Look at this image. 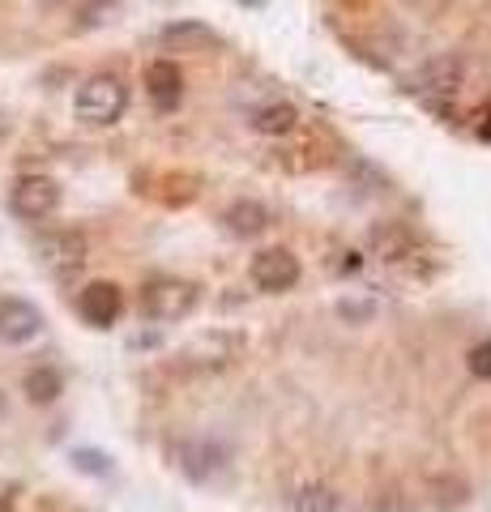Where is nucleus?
<instances>
[{
    "instance_id": "nucleus-1",
    "label": "nucleus",
    "mask_w": 491,
    "mask_h": 512,
    "mask_svg": "<svg viewBox=\"0 0 491 512\" xmlns=\"http://www.w3.org/2000/svg\"><path fill=\"white\" fill-rule=\"evenodd\" d=\"M124 107H129V86L120 82L116 73H94L86 77L82 86H77V99H73V111L82 124H116L124 116Z\"/></svg>"
},
{
    "instance_id": "nucleus-2",
    "label": "nucleus",
    "mask_w": 491,
    "mask_h": 512,
    "mask_svg": "<svg viewBox=\"0 0 491 512\" xmlns=\"http://www.w3.org/2000/svg\"><path fill=\"white\" fill-rule=\"evenodd\" d=\"M197 308V286L184 278H154L141 291V312L146 320H184Z\"/></svg>"
},
{
    "instance_id": "nucleus-3",
    "label": "nucleus",
    "mask_w": 491,
    "mask_h": 512,
    "mask_svg": "<svg viewBox=\"0 0 491 512\" xmlns=\"http://www.w3.org/2000/svg\"><path fill=\"white\" fill-rule=\"evenodd\" d=\"M56 205H60V184L52 180V175H22L9 192V210L18 218H26V222L52 218Z\"/></svg>"
},
{
    "instance_id": "nucleus-4",
    "label": "nucleus",
    "mask_w": 491,
    "mask_h": 512,
    "mask_svg": "<svg viewBox=\"0 0 491 512\" xmlns=\"http://www.w3.org/2000/svg\"><path fill=\"white\" fill-rule=\"evenodd\" d=\"M39 265L47 269V274H56V278H73L77 269L86 265V239L77 235V231H52V235H43L39 244Z\"/></svg>"
},
{
    "instance_id": "nucleus-5",
    "label": "nucleus",
    "mask_w": 491,
    "mask_h": 512,
    "mask_svg": "<svg viewBox=\"0 0 491 512\" xmlns=\"http://www.w3.org/2000/svg\"><path fill=\"white\" fill-rule=\"evenodd\" d=\"M248 274H252V282H257L261 291L282 295V291H291V286L299 282V261H295V252H287V248H261L257 256H252Z\"/></svg>"
},
{
    "instance_id": "nucleus-6",
    "label": "nucleus",
    "mask_w": 491,
    "mask_h": 512,
    "mask_svg": "<svg viewBox=\"0 0 491 512\" xmlns=\"http://www.w3.org/2000/svg\"><path fill=\"white\" fill-rule=\"evenodd\" d=\"M158 43H163L167 52H218V47H223V35L197 18H180V22H167L158 30Z\"/></svg>"
},
{
    "instance_id": "nucleus-7",
    "label": "nucleus",
    "mask_w": 491,
    "mask_h": 512,
    "mask_svg": "<svg viewBox=\"0 0 491 512\" xmlns=\"http://www.w3.org/2000/svg\"><path fill=\"white\" fill-rule=\"evenodd\" d=\"M120 308H124V295L116 282H90L86 291L77 295V312H82V320L94 329H112L120 320Z\"/></svg>"
},
{
    "instance_id": "nucleus-8",
    "label": "nucleus",
    "mask_w": 491,
    "mask_h": 512,
    "mask_svg": "<svg viewBox=\"0 0 491 512\" xmlns=\"http://www.w3.org/2000/svg\"><path fill=\"white\" fill-rule=\"evenodd\" d=\"M43 333V312L26 299H5L0 303V342L9 346H22V342H35Z\"/></svg>"
},
{
    "instance_id": "nucleus-9",
    "label": "nucleus",
    "mask_w": 491,
    "mask_h": 512,
    "mask_svg": "<svg viewBox=\"0 0 491 512\" xmlns=\"http://www.w3.org/2000/svg\"><path fill=\"white\" fill-rule=\"evenodd\" d=\"M466 82V64L462 56H436L427 60L423 69L415 73V90L419 94H432V99H440V94H457Z\"/></svg>"
},
{
    "instance_id": "nucleus-10",
    "label": "nucleus",
    "mask_w": 491,
    "mask_h": 512,
    "mask_svg": "<svg viewBox=\"0 0 491 512\" xmlns=\"http://www.w3.org/2000/svg\"><path fill=\"white\" fill-rule=\"evenodd\" d=\"M176 461H180V470L188 478L205 483V478H214L218 470H227V448L214 444V440H188V444L176 448Z\"/></svg>"
},
{
    "instance_id": "nucleus-11",
    "label": "nucleus",
    "mask_w": 491,
    "mask_h": 512,
    "mask_svg": "<svg viewBox=\"0 0 491 512\" xmlns=\"http://www.w3.org/2000/svg\"><path fill=\"white\" fill-rule=\"evenodd\" d=\"M146 86H150V99L171 111L180 103V94H184V73H180V64L176 60H154L150 69H146Z\"/></svg>"
},
{
    "instance_id": "nucleus-12",
    "label": "nucleus",
    "mask_w": 491,
    "mask_h": 512,
    "mask_svg": "<svg viewBox=\"0 0 491 512\" xmlns=\"http://www.w3.org/2000/svg\"><path fill=\"white\" fill-rule=\"evenodd\" d=\"M223 222H227L235 235H244V239H248V235H261V231L269 227V210H265L261 201H235L231 210L223 214Z\"/></svg>"
},
{
    "instance_id": "nucleus-13",
    "label": "nucleus",
    "mask_w": 491,
    "mask_h": 512,
    "mask_svg": "<svg viewBox=\"0 0 491 512\" xmlns=\"http://www.w3.org/2000/svg\"><path fill=\"white\" fill-rule=\"evenodd\" d=\"M287 504H291V512H338V491L308 483V487H295L287 495Z\"/></svg>"
},
{
    "instance_id": "nucleus-14",
    "label": "nucleus",
    "mask_w": 491,
    "mask_h": 512,
    "mask_svg": "<svg viewBox=\"0 0 491 512\" xmlns=\"http://www.w3.org/2000/svg\"><path fill=\"white\" fill-rule=\"evenodd\" d=\"M252 124H257V133L282 137V133H295V124H299V111H295L291 103H269V107H261L257 116H252Z\"/></svg>"
},
{
    "instance_id": "nucleus-15",
    "label": "nucleus",
    "mask_w": 491,
    "mask_h": 512,
    "mask_svg": "<svg viewBox=\"0 0 491 512\" xmlns=\"http://www.w3.org/2000/svg\"><path fill=\"white\" fill-rule=\"evenodd\" d=\"M26 397L30 402H56L60 397V376L56 367H35V372H26Z\"/></svg>"
},
{
    "instance_id": "nucleus-16",
    "label": "nucleus",
    "mask_w": 491,
    "mask_h": 512,
    "mask_svg": "<svg viewBox=\"0 0 491 512\" xmlns=\"http://www.w3.org/2000/svg\"><path fill=\"white\" fill-rule=\"evenodd\" d=\"M338 316H342V320H359V325H363V320L376 316V303H372V299H363V303L342 299V303H338Z\"/></svg>"
},
{
    "instance_id": "nucleus-17",
    "label": "nucleus",
    "mask_w": 491,
    "mask_h": 512,
    "mask_svg": "<svg viewBox=\"0 0 491 512\" xmlns=\"http://www.w3.org/2000/svg\"><path fill=\"white\" fill-rule=\"evenodd\" d=\"M466 363H470V372L479 376V380H491V342H479V346H474Z\"/></svg>"
},
{
    "instance_id": "nucleus-18",
    "label": "nucleus",
    "mask_w": 491,
    "mask_h": 512,
    "mask_svg": "<svg viewBox=\"0 0 491 512\" xmlns=\"http://www.w3.org/2000/svg\"><path fill=\"white\" fill-rule=\"evenodd\" d=\"M73 461H77L82 470H94V474H103V470H107V457H103V453H94V448H77Z\"/></svg>"
},
{
    "instance_id": "nucleus-19",
    "label": "nucleus",
    "mask_w": 491,
    "mask_h": 512,
    "mask_svg": "<svg viewBox=\"0 0 491 512\" xmlns=\"http://www.w3.org/2000/svg\"><path fill=\"white\" fill-rule=\"evenodd\" d=\"M240 5H248V9H261V5H265V0H240Z\"/></svg>"
}]
</instances>
